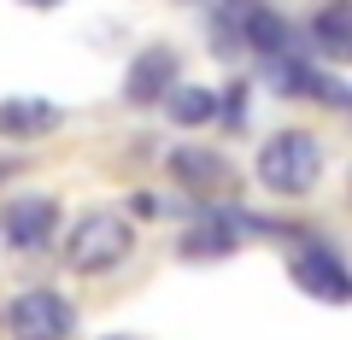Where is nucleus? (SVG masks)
Wrapping results in <instances>:
<instances>
[{
    "label": "nucleus",
    "instance_id": "obj_1",
    "mask_svg": "<svg viewBox=\"0 0 352 340\" xmlns=\"http://www.w3.org/2000/svg\"><path fill=\"white\" fill-rule=\"evenodd\" d=\"M317 177H323V141L305 135V129H282V135L264 141L258 152V182L270 194H282V200H300V194L317 188Z\"/></svg>",
    "mask_w": 352,
    "mask_h": 340
},
{
    "label": "nucleus",
    "instance_id": "obj_2",
    "mask_svg": "<svg viewBox=\"0 0 352 340\" xmlns=\"http://www.w3.org/2000/svg\"><path fill=\"white\" fill-rule=\"evenodd\" d=\"M129 247H135V235H129V223L118 212H88L71 223V240H65V264L82 270V276H100V270L124 264Z\"/></svg>",
    "mask_w": 352,
    "mask_h": 340
},
{
    "label": "nucleus",
    "instance_id": "obj_3",
    "mask_svg": "<svg viewBox=\"0 0 352 340\" xmlns=\"http://www.w3.org/2000/svg\"><path fill=\"white\" fill-rule=\"evenodd\" d=\"M76 328V311L53 288H30L6 305V335L12 340H65Z\"/></svg>",
    "mask_w": 352,
    "mask_h": 340
},
{
    "label": "nucleus",
    "instance_id": "obj_4",
    "mask_svg": "<svg viewBox=\"0 0 352 340\" xmlns=\"http://www.w3.org/2000/svg\"><path fill=\"white\" fill-rule=\"evenodd\" d=\"M270 89L276 94H311V100H329V106H346V82L329 71H317V65L294 59V53H270Z\"/></svg>",
    "mask_w": 352,
    "mask_h": 340
},
{
    "label": "nucleus",
    "instance_id": "obj_5",
    "mask_svg": "<svg viewBox=\"0 0 352 340\" xmlns=\"http://www.w3.org/2000/svg\"><path fill=\"white\" fill-rule=\"evenodd\" d=\"M294 282H300L305 293H317L323 305H346L352 299V276H346V264H340L329 247H305L300 258H294Z\"/></svg>",
    "mask_w": 352,
    "mask_h": 340
},
{
    "label": "nucleus",
    "instance_id": "obj_6",
    "mask_svg": "<svg viewBox=\"0 0 352 340\" xmlns=\"http://www.w3.org/2000/svg\"><path fill=\"white\" fill-rule=\"evenodd\" d=\"M53 223H59V205H53V200H41V194H30V200H12V205H0V235H6V247L36 252L41 240L53 235Z\"/></svg>",
    "mask_w": 352,
    "mask_h": 340
},
{
    "label": "nucleus",
    "instance_id": "obj_7",
    "mask_svg": "<svg viewBox=\"0 0 352 340\" xmlns=\"http://www.w3.org/2000/svg\"><path fill=\"white\" fill-rule=\"evenodd\" d=\"M170 76H176V53L164 47H141L135 59H129V82H124V94H129V106H159L164 94H170Z\"/></svg>",
    "mask_w": 352,
    "mask_h": 340
},
{
    "label": "nucleus",
    "instance_id": "obj_8",
    "mask_svg": "<svg viewBox=\"0 0 352 340\" xmlns=\"http://www.w3.org/2000/svg\"><path fill=\"white\" fill-rule=\"evenodd\" d=\"M65 124V112L53 100H36V94H12V100H0V135L6 141H41Z\"/></svg>",
    "mask_w": 352,
    "mask_h": 340
},
{
    "label": "nucleus",
    "instance_id": "obj_9",
    "mask_svg": "<svg viewBox=\"0 0 352 340\" xmlns=\"http://www.w3.org/2000/svg\"><path fill=\"white\" fill-rule=\"evenodd\" d=\"M264 0H212V24H206V36H212L217 53H241L247 47V18L258 12Z\"/></svg>",
    "mask_w": 352,
    "mask_h": 340
},
{
    "label": "nucleus",
    "instance_id": "obj_10",
    "mask_svg": "<svg viewBox=\"0 0 352 340\" xmlns=\"http://www.w3.org/2000/svg\"><path fill=\"white\" fill-rule=\"evenodd\" d=\"M170 177L182 182V188H223L229 182V159L200 152V147H176L170 152Z\"/></svg>",
    "mask_w": 352,
    "mask_h": 340
},
{
    "label": "nucleus",
    "instance_id": "obj_11",
    "mask_svg": "<svg viewBox=\"0 0 352 340\" xmlns=\"http://www.w3.org/2000/svg\"><path fill=\"white\" fill-rule=\"evenodd\" d=\"M311 41L329 53V59H346L352 53V6L346 0H329L323 12L311 18Z\"/></svg>",
    "mask_w": 352,
    "mask_h": 340
},
{
    "label": "nucleus",
    "instance_id": "obj_12",
    "mask_svg": "<svg viewBox=\"0 0 352 340\" xmlns=\"http://www.w3.org/2000/svg\"><path fill=\"white\" fill-rule=\"evenodd\" d=\"M288 24H282L276 12H270V6H258V12L247 18V47H258L264 59H270V53H288Z\"/></svg>",
    "mask_w": 352,
    "mask_h": 340
},
{
    "label": "nucleus",
    "instance_id": "obj_13",
    "mask_svg": "<svg viewBox=\"0 0 352 340\" xmlns=\"http://www.w3.org/2000/svg\"><path fill=\"white\" fill-rule=\"evenodd\" d=\"M170 117L176 124H212L217 117V94L212 89H170Z\"/></svg>",
    "mask_w": 352,
    "mask_h": 340
},
{
    "label": "nucleus",
    "instance_id": "obj_14",
    "mask_svg": "<svg viewBox=\"0 0 352 340\" xmlns=\"http://www.w3.org/2000/svg\"><path fill=\"white\" fill-rule=\"evenodd\" d=\"M217 117H223V129H241V124H247V82H235L229 94H217Z\"/></svg>",
    "mask_w": 352,
    "mask_h": 340
},
{
    "label": "nucleus",
    "instance_id": "obj_15",
    "mask_svg": "<svg viewBox=\"0 0 352 340\" xmlns=\"http://www.w3.org/2000/svg\"><path fill=\"white\" fill-rule=\"evenodd\" d=\"M30 6H59V0H30Z\"/></svg>",
    "mask_w": 352,
    "mask_h": 340
}]
</instances>
